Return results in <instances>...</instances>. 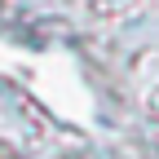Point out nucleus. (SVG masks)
I'll use <instances>...</instances> for the list:
<instances>
[]
</instances>
